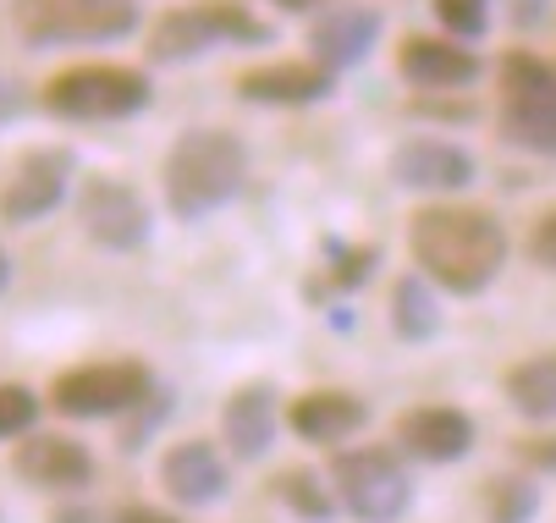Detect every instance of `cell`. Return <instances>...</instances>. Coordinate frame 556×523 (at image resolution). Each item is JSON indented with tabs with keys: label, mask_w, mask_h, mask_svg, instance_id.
Wrapping results in <instances>:
<instances>
[{
	"label": "cell",
	"mask_w": 556,
	"mask_h": 523,
	"mask_svg": "<svg viewBox=\"0 0 556 523\" xmlns=\"http://www.w3.org/2000/svg\"><path fill=\"white\" fill-rule=\"evenodd\" d=\"M540 512V485L529 480H491L485 490V518L491 523H529Z\"/></svg>",
	"instance_id": "23"
},
{
	"label": "cell",
	"mask_w": 556,
	"mask_h": 523,
	"mask_svg": "<svg viewBox=\"0 0 556 523\" xmlns=\"http://www.w3.org/2000/svg\"><path fill=\"white\" fill-rule=\"evenodd\" d=\"M396 441L425 463H457L473 446V419L457 413V408H414L396 424Z\"/></svg>",
	"instance_id": "17"
},
{
	"label": "cell",
	"mask_w": 556,
	"mask_h": 523,
	"mask_svg": "<svg viewBox=\"0 0 556 523\" xmlns=\"http://www.w3.org/2000/svg\"><path fill=\"white\" fill-rule=\"evenodd\" d=\"M369 259H375V248H342L337 254V281L342 286H358L369 276Z\"/></svg>",
	"instance_id": "27"
},
{
	"label": "cell",
	"mask_w": 556,
	"mask_h": 523,
	"mask_svg": "<svg viewBox=\"0 0 556 523\" xmlns=\"http://www.w3.org/2000/svg\"><path fill=\"white\" fill-rule=\"evenodd\" d=\"M502 132L518 149L556 155V66L529 50L502 61Z\"/></svg>",
	"instance_id": "7"
},
{
	"label": "cell",
	"mask_w": 556,
	"mask_h": 523,
	"mask_svg": "<svg viewBox=\"0 0 556 523\" xmlns=\"http://www.w3.org/2000/svg\"><path fill=\"white\" fill-rule=\"evenodd\" d=\"M143 105H149V78L138 66L84 61L45 84V111L61 122H122V116H138Z\"/></svg>",
	"instance_id": "4"
},
{
	"label": "cell",
	"mask_w": 556,
	"mask_h": 523,
	"mask_svg": "<svg viewBox=\"0 0 556 523\" xmlns=\"http://www.w3.org/2000/svg\"><path fill=\"white\" fill-rule=\"evenodd\" d=\"M265 39H270V23L243 12L237 0H210V7H182V12H166L154 23L149 55L154 61H193L215 44H265Z\"/></svg>",
	"instance_id": "8"
},
{
	"label": "cell",
	"mask_w": 556,
	"mask_h": 523,
	"mask_svg": "<svg viewBox=\"0 0 556 523\" xmlns=\"http://www.w3.org/2000/svg\"><path fill=\"white\" fill-rule=\"evenodd\" d=\"M220 435L237 458H265L270 441H276V392L260 381V386H237L226 397V413H220Z\"/></svg>",
	"instance_id": "18"
},
{
	"label": "cell",
	"mask_w": 556,
	"mask_h": 523,
	"mask_svg": "<svg viewBox=\"0 0 556 523\" xmlns=\"http://www.w3.org/2000/svg\"><path fill=\"white\" fill-rule=\"evenodd\" d=\"M507 403L523 419H556V353H534L507 369Z\"/></svg>",
	"instance_id": "20"
},
{
	"label": "cell",
	"mask_w": 556,
	"mask_h": 523,
	"mask_svg": "<svg viewBox=\"0 0 556 523\" xmlns=\"http://www.w3.org/2000/svg\"><path fill=\"white\" fill-rule=\"evenodd\" d=\"M523 452H529L534 463H545V469H556V441H551V435H540V441H529V446H523Z\"/></svg>",
	"instance_id": "29"
},
{
	"label": "cell",
	"mask_w": 556,
	"mask_h": 523,
	"mask_svg": "<svg viewBox=\"0 0 556 523\" xmlns=\"http://www.w3.org/2000/svg\"><path fill=\"white\" fill-rule=\"evenodd\" d=\"M337 84V72L326 61H276V66H254L237 78V94L249 105H314L326 100Z\"/></svg>",
	"instance_id": "13"
},
{
	"label": "cell",
	"mask_w": 556,
	"mask_h": 523,
	"mask_svg": "<svg viewBox=\"0 0 556 523\" xmlns=\"http://www.w3.org/2000/svg\"><path fill=\"white\" fill-rule=\"evenodd\" d=\"M154 392V369L138 358H116V363H84L66 369V375L50 386V408L61 419H116L143 408Z\"/></svg>",
	"instance_id": "5"
},
{
	"label": "cell",
	"mask_w": 556,
	"mask_h": 523,
	"mask_svg": "<svg viewBox=\"0 0 556 523\" xmlns=\"http://www.w3.org/2000/svg\"><path fill=\"white\" fill-rule=\"evenodd\" d=\"M364 419H369V408H364L353 392H303V397L287 408V424H292L303 441H314V446L348 441L353 430H364Z\"/></svg>",
	"instance_id": "19"
},
{
	"label": "cell",
	"mask_w": 556,
	"mask_h": 523,
	"mask_svg": "<svg viewBox=\"0 0 556 523\" xmlns=\"http://www.w3.org/2000/svg\"><path fill=\"white\" fill-rule=\"evenodd\" d=\"M435 17L452 39H480L491 28V0H435Z\"/></svg>",
	"instance_id": "24"
},
{
	"label": "cell",
	"mask_w": 556,
	"mask_h": 523,
	"mask_svg": "<svg viewBox=\"0 0 556 523\" xmlns=\"http://www.w3.org/2000/svg\"><path fill=\"white\" fill-rule=\"evenodd\" d=\"M34 419H39V397L28 386H0V441L34 435Z\"/></svg>",
	"instance_id": "25"
},
{
	"label": "cell",
	"mask_w": 556,
	"mask_h": 523,
	"mask_svg": "<svg viewBox=\"0 0 556 523\" xmlns=\"http://www.w3.org/2000/svg\"><path fill=\"white\" fill-rule=\"evenodd\" d=\"M391 320H396V331H403L408 342L435 336L441 315H435V297H430V281H425V276H403V281H396V292H391Z\"/></svg>",
	"instance_id": "21"
},
{
	"label": "cell",
	"mask_w": 556,
	"mask_h": 523,
	"mask_svg": "<svg viewBox=\"0 0 556 523\" xmlns=\"http://www.w3.org/2000/svg\"><path fill=\"white\" fill-rule=\"evenodd\" d=\"M391 177L414 193H457L473 182V155L446 138H408L391 161Z\"/></svg>",
	"instance_id": "12"
},
{
	"label": "cell",
	"mask_w": 556,
	"mask_h": 523,
	"mask_svg": "<svg viewBox=\"0 0 556 523\" xmlns=\"http://www.w3.org/2000/svg\"><path fill=\"white\" fill-rule=\"evenodd\" d=\"M66 182H72V155L66 149H34V155L17 161L12 182L0 188V220H12V227L45 220L66 199Z\"/></svg>",
	"instance_id": "10"
},
{
	"label": "cell",
	"mask_w": 556,
	"mask_h": 523,
	"mask_svg": "<svg viewBox=\"0 0 556 523\" xmlns=\"http://www.w3.org/2000/svg\"><path fill=\"white\" fill-rule=\"evenodd\" d=\"M50 523H100V518H94L89 507H61V512H55Z\"/></svg>",
	"instance_id": "30"
},
{
	"label": "cell",
	"mask_w": 556,
	"mask_h": 523,
	"mask_svg": "<svg viewBox=\"0 0 556 523\" xmlns=\"http://www.w3.org/2000/svg\"><path fill=\"white\" fill-rule=\"evenodd\" d=\"M12 23L28 44H111L138 28V0H12Z\"/></svg>",
	"instance_id": "3"
},
{
	"label": "cell",
	"mask_w": 556,
	"mask_h": 523,
	"mask_svg": "<svg viewBox=\"0 0 556 523\" xmlns=\"http://www.w3.org/2000/svg\"><path fill=\"white\" fill-rule=\"evenodd\" d=\"M116 523H182V518H172L161 507H127V512H116Z\"/></svg>",
	"instance_id": "28"
},
{
	"label": "cell",
	"mask_w": 556,
	"mask_h": 523,
	"mask_svg": "<svg viewBox=\"0 0 556 523\" xmlns=\"http://www.w3.org/2000/svg\"><path fill=\"white\" fill-rule=\"evenodd\" d=\"M12 469H17V480H28L39 490H84L94 480L89 446L72 441V435H28V441H17Z\"/></svg>",
	"instance_id": "11"
},
{
	"label": "cell",
	"mask_w": 556,
	"mask_h": 523,
	"mask_svg": "<svg viewBox=\"0 0 556 523\" xmlns=\"http://www.w3.org/2000/svg\"><path fill=\"white\" fill-rule=\"evenodd\" d=\"M7 276H12V265H7V248H0V286H7Z\"/></svg>",
	"instance_id": "32"
},
{
	"label": "cell",
	"mask_w": 556,
	"mask_h": 523,
	"mask_svg": "<svg viewBox=\"0 0 556 523\" xmlns=\"http://www.w3.org/2000/svg\"><path fill=\"white\" fill-rule=\"evenodd\" d=\"M331 490L358 523H396L414 501V480L386 446H353L331 458Z\"/></svg>",
	"instance_id": "6"
},
{
	"label": "cell",
	"mask_w": 556,
	"mask_h": 523,
	"mask_svg": "<svg viewBox=\"0 0 556 523\" xmlns=\"http://www.w3.org/2000/svg\"><path fill=\"white\" fill-rule=\"evenodd\" d=\"M396 72H403L414 89L446 94V89H463V84L480 78V55L463 50V44H446V39H408L403 55H396Z\"/></svg>",
	"instance_id": "14"
},
{
	"label": "cell",
	"mask_w": 556,
	"mask_h": 523,
	"mask_svg": "<svg viewBox=\"0 0 556 523\" xmlns=\"http://www.w3.org/2000/svg\"><path fill=\"white\" fill-rule=\"evenodd\" d=\"M414 259L430 281H441L446 292L468 297L485 292L496 281V270L507 265V232L502 220L485 209H463V204H430L414 215L408 227Z\"/></svg>",
	"instance_id": "1"
},
{
	"label": "cell",
	"mask_w": 556,
	"mask_h": 523,
	"mask_svg": "<svg viewBox=\"0 0 556 523\" xmlns=\"http://www.w3.org/2000/svg\"><path fill=\"white\" fill-rule=\"evenodd\" d=\"M380 39V12H369V7H331L320 23L308 28V44H314V61H326L331 72H342V66H358L364 55H369V44Z\"/></svg>",
	"instance_id": "15"
},
{
	"label": "cell",
	"mask_w": 556,
	"mask_h": 523,
	"mask_svg": "<svg viewBox=\"0 0 556 523\" xmlns=\"http://www.w3.org/2000/svg\"><path fill=\"white\" fill-rule=\"evenodd\" d=\"M276 7H287V12H303V7H314V0H276Z\"/></svg>",
	"instance_id": "31"
},
{
	"label": "cell",
	"mask_w": 556,
	"mask_h": 523,
	"mask_svg": "<svg viewBox=\"0 0 556 523\" xmlns=\"http://www.w3.org/2000/svg\"><path fill=\"white\" fill-rule=\"evenodd\" d=\"M161 480L172 490V501L182 507H210L226 496V463L210 441H182L161 458Z\"/></svg>",
	"instance_id": "16"
},
{
	"label": "cell",
	"mask_w": 556,
	"mask_h": 523,
	"mask_svg": "<svg viewBox=\"0 0 556 523\" xmlns=\"http://www.w3.org/2000/svg\"><path fill=\"white\" fill-rule=\"evenodd\" d=\"M77 220L100 248H138L149 238V204L138 188L116 182V177H89L77 188Z\"/></svg>",
	"instance_id": "9"
},
{
	"label": "cell",
	"mask_w": 556,
	"mask_h": 523,
	"mask_svg": "<svg viewBox=\"0 0 556 523\" xmlns=\"http://www.w3.org/2000/svg\"><path fill=\"white\" fill-rule=\"evenodd\" d=\"M249 177V149L226 127H193L166 155V204L177 220H204L210 209L231 204Z\"/></svg>",
	"instance_id": "2"
},
{
	"label": "cell",
	"mask_w": 556,
	"mask_h": 523,
	"mask_svg": "<svg viewBox=\"0 0 556 523\" xmlns=\"http://www.w3.org/2000/svg\"><path fill=\"white\" fill-rule=\"evenodd\" d=\"M529 254H534L545 270H556V209L540 215V227H534V238H529Z\"/></svg>",
	"instance_id": "26"
},
{
	"label": "cell",
	"mask_w": 556,
	"mask_h": 523,
	"mask_svg": "<svg viewBox=\"0 0 556 523\" xmlns=\"http://www.w3.org/2000/svg\"><path fill=\"white\" fill-rule=\"evenodd\" d=\"M276 496L298 512V518H308V523H331L337 518V490L331 485H320V474H308V469H292V474H281L276 480Z\"/></svg>",
	"instance_id": "22"
}]
</instances>
